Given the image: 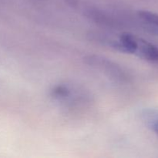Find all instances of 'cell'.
<instances>
[{"label": "cell", "mask_w": 158, "mask_h": 158, "mask_svg": "<svg viewBox=\"0 0 158 158\" xmlns=\"http://www.w3.org/2000/svg\"><path fill=\"white\" fill-rule=\"evenodd\" d=\"M86 61L89 65H92L101 70L105 71V73H106L110 77L120 80H125L126 75H125L124 71L122 69V68L116 65V63L110 60H106L103 57L97 56H89L87 58H86Z\"/></svg>", "instance_id": "1"}, {"label": "cell", "mask_w": 158, "mask_h": 158, "mask_svg": "<svg viewBox=\"0 0 158 158\" xmlns=\"http://www.w3.org/2000/svg\"><path fill=\"white\" fill-rule=\"evenodd\" d=\"M135 55L148 62L158 63V46L139 38Z\"/></svg>", "instance_id": "2"}, {"label": "cell", "mask_w": 158, "mask_h": 158, "mask_svg": "<svg viewBox=\"0 0 158 158\" xmlns=\"http://www.w3.org/2000/svg\"><path fill=\"white\" fill-rule=\"evenodd\" d=\"M139 16L143 21L148 23L151 27L158 30V14L149 11H140L139 12Z\"/></svg>", "instance_id": "3"}, {"label": "cell", "mask_w": 158, "mask_h": 158, "mask_svg": "<svg viewBox=\"0 0 158 158\" xmlns=\"http://www.w3.org/2000/svg\"><path fill=\"white\" fill-rule=\"evenodd\" d=\"M148 126L157 134L158 137V114L155 111H148L143 115Z\"/></svg>", "instance_id": "4"}]
</instances>
